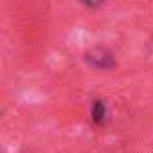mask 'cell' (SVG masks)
I'll return each mask as SVG.
<instances>
[{"instance_id":"cell-1","label":"cell","mask_w":153,"mask_h":153,"mask_svg":"<svg viewBox=\"0 0 153 153\" xmlns=\"http://www.w3.org/2000/svg\"><path fill=\"white\" fill-rule=\"evenodd\" d=\"M85 61H88L92 67L101 68V70H106V68H114V67H115L114 56H112L106 49H101V47H96V49L88 51V52L85 54Z\"/></svg>"},{"instance_id":"cell-2","label":"cell","mask_w":153,"mask_h":153,"mask_svg":"<svg viewBox=\"0 0 153 153\" xmlns=\"http://www.w3.org/2000/svg\"><path fill=\"white\" fill-rule=\"evenodd\" d=\"M92 119L97 126H103L106 123V105L101 99H96L92 105Z\"/></svg>"},{"instance_id":"cell-3","label":"cell","mask_w":153,"mask_h":153,"mask_svg":"<svg viewBox=\"0 0 153 153\" xmlns=\"http://www.w3.org/2000/svg\"><path fill=\"white\" fill-rule=\"evenodd\" d=\"M103 2H105V0H83V4L88 6V7H99Z\"/></svg>"}]
</instances>
